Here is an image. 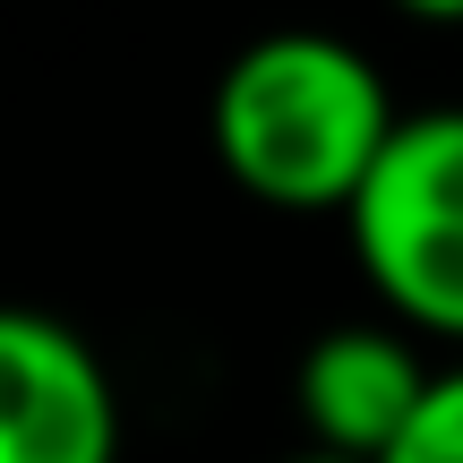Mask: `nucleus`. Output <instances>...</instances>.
Here are the masks:
<instances>
[{
	"instance_id": "39448f33",
	"label": "nucleus",
	"mask_w": 463,
	"mask_h": 463,
	"mask_svg": "<svg viewBox=\"0 0 463 463\" xmlns=\"http://www.w3.org/2000/svg\"><path fill=\"white\" fill-rule=\"evenodd\" d=\"M386 463H463V361L438 369L430 403H420V420L395 438V455Z\"/></svg>"
},
{
	"instance_id": "f03ea898",
	"label": "nucleus",
	"mask_w": 463,
	"mask_h": 463,
	"mask_svg": "<svg viewBox=\"0 0 463 463\" xmlns=\"http://www.w3.org/2000/svg\"><path fill=\"white\" fill-rule=\"evenodd\" d=\"M344 232L395 326L463 344V103L403 112L378 172L344 206Z\"/></svg>"
},
{
	"instance_id": "423d86ee",
	"label": "nucleus",
	"mask_w": 463,
	"mask_h": 463,
	"mask_svg": "<svg viewBox=\"0 0 463 463\" xmlns=\"http://www.w3.org/2000/svg\"><path fill=\"white\" fill-rule=\"evenodd\" d=\"M412 26H463V0H395Z\"/></svg>"
},
{
	"instance_id": "f257e3e1",
	"label": "nucleus",
	"mask_w": 463,
	"mask_h": 463,
	"mask_svg": "<svg viewBox=\"0 0 463 463\" xmlns=\"http://www.w3.org/2000/svg\"><path fill=\"white\" fill-rule=\"evenodd\" d=\"M215 164L232 189L283 215H344L403 129L378 61L326 26H275L241 43L206 103Z\"/></svg>"
},
{
	"instance_id": "7ed1b4c3",
	"label": "nucleus",
	"mask_w": 463,
	"mask_h": 463,
	"mask_svg": "<svg viewBox=\"0 0 463 463\" xmlns=\"http://www.w3.org/2000/svg\"><path fill=\"white\" fill-rule=\"evenodd\" d=\"M0 463H120L103 352L26 300H0Z\"/></svg>"
},
{
	"instance_id": "20e7f679",
	"label": "nucleus",
	"mask_w": 463,
	"mask_h": 463,
	"mask_svg": "<svg viewBox=\"0 0 463 463\" xmlns=\"http://www.w3.org/2000/svg\"><path fill=\"white\" fill-rule=\"evenodd\" d=\"M430 386H438V369L420 361L412 326H326L292 369V403H300L309 447L361 455V463L395 455V438L420 420Z\"/></svg>"
},
{
	"instance_id": "0eeeda50",
	"label": "nucleus",
	"mask_w": 463,
	"mask_h": 463,
	"mask_svg": "<svg viewBox=\"0 0 463 463\" xmlns=\"http://www.w3.org/2000/svg\"><path fill=\"white\" fill-rule=\"evenodd\" d=\"M283 463H361V455H326V447H300V455H283Z\"/></svg>"
}]
</instances>
